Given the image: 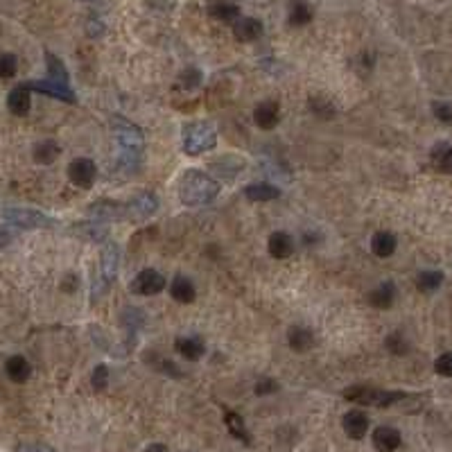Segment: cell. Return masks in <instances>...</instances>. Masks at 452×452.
I'll return each mask as SVG.
<instances>
[{
    "label": "cell",
    "mask_w": 452,
    "mask_h": 452,
    "mask_svg": "<svg viewBox=\"0 0 452 452\" xmlns=\"http://www.w3.org/2000/svg\"><path fill=\"white\" fill-rule=\"evenodd\" d=\"M113 134L120 145V156H118V168L134 175L140 168L143 159V131L134 122L124 120V118H113Z\"/></svg>",
    "instance_id": "cell-1"
},
{
    "label": "cell",
    "mask_w": 452,
    "mask_h": 452,
    "mask_svg": "<svg viewBox=\"0 0 452 452\" xmlns=\"http://www.w3.org/2000/svg\"><path fill=\"white\" fill-rule=\"evenodd\" d=\"M217 195H220V184L208 177L206 172L188 170L179 179V199L186 206H193V208L206 206L215 202Z\"/></svg>",
    "instance_id": "cell-2"
},
{
    "label": "cell",
    "mask_w": 452,
    "mask_h": 452,
    "mask_svg": "<svg viewBox=\"0 0 452 452\" xmlns=\"http://www.w3.org/2000/svg\"><path fill=\"white\" fill-rule=\"evenodd\" d=\"M344 398L350 403L357 405H366V407H392L396 403L405 401L403 392H387V389H376V387H348L344 392Z\"/></svg>",
    "instance_id": "cell-3"
},
{
    "label": "cell",
    "mask_w": 452,
    "mask_h": 452,
    "mask_svg": "<svg viewBox=\"0 0 452 452\" xmlns=\"http://www.w3.org/2000/svg\"><path fill=\"white\" fill-rule=\"evenodd\" d=\"M217 145V134L208 122H193L184 129V152L190 156H199L211 152Z\"/></svg>",
    "instance_id": "cell-4"
},
{
    "label": "cell",
    "mask_w": 452,
    "mask_h": 452,
    "mask_svg": "<svg viewBox=\"0 0 452 452\" xmlns=\"http://www.w3.org/2000/svg\"><path fill=\"white\" fill-rule=\"evenodd\" d=\"M3 215L12 226H16V229H25V231L54 226V222L48 215H43L41 211H34V208H7Z\"/></svg>",
    "instance_id": "cell-5"
},
{
    "label": "cell",
    "mask_w": 452,
    "mask_h": 452,
    "mask_svg": "<svg viewBox=\"0 0 452 452\" xmlns=\"http://www.w3.org/2000/svg\"><path fill=\"white\" fill-rule=\"evenodd\" d=\"M166 283L168 280L163 278L156 269H143L129 283V292L138 294V296H154L166 289Z\"/></svg>",
    "instance_id": "cell-6"
},
{
    "label": "cell",
    "mask_w": 452,
    "mask_h": 452,
    "mask_svg": "<svg viewBox=\"0 0 452 452\" xmlns=\"http://www.w3.org/2000/svg\"><path fill=\"white\" fill-rule=\"evenodd\" d=\"M97 177V168L90 159H75L70 161L68 166V179L75 184L77 188H90L95 184Z\"/></svg>",
    "instance_id": "cell-7"
},
{
    "label": "cell",
    "mask_w": 452,
    "mask_h": 452,
    "mask_svg": "<svg viewBox=\"0 0 452 452\" xmlns=\"http://www.w3.org/2000/svg\"><path fill=\"white\" fill-rule=\"evenodd\" d=\"M280 120V106L274 99H262V102L253 108V122H256L260 129L271 131Z\"/></svg>",
    "instance_id": "cell-8"
},
{
    "label": "cell",
    "mask_w": 452,
    "mask_h": 452,
    "mask_svg": "<svg viewBox=\"0 0 452 452\" xmlns=\"http://www.w3.org/2000/svg\"><path fill=\"white\" fill-rule=\"evenodd\" d=\"M129 206V220H145L159 211V199L152 193H138L131 202H127Z\"/></svg>",
    "instance_id": "cell-9"
},
{
    "label": "cell",
    "mask_w": 452,
    "mask_h": 452,
    "mask_svg": "<svg viewBox=\"0 0 452 452\" xmlns=\"http://www.w3.org/2000/svg\"><path fill=\"white\" fill-rule=\"evenodd\" d=\"M341 428L344 432L348 434L350 439H364L366 437V430H369V416L362 412V410H350L344 414V419H341Z\"/></svg>",
    "instance_id": "cell-10"
},
{
    "label": "cell",
    "mask_w": 452,
    "mask_h": 452,
    "mask_svg": "<svg viewBox=\"0 0 452 452\" xmlns=\"http://www.w3.org/2000/svg\"><path fill=\"white\" fill-rule=\"evenodd\" d=\"M401 443H403L401 432L392 428V425H380V428H376L373 448L378 452H396L398 448H401Z\"/></svg>",
    "instance_id": "cell-11"
},
{
    "label": "cell",
    "mask_w": 452,
    "mask_h": 452,
    "mask_svg": "<svg viewBox=\"0 0 452 452\" xmlns=\"http://www.w3.org/2000/svg\"><path fill=\"white\" fill-rule=\"evenodd\" d=\"M25 86L30 90H39V93H45L50 97H57L61 102H75V93H72L70 86H63L57 84V81H50V79H43V81H25Z\"/></svg>",
    "instance_id": "cell-12"
},
{
    "label": "cell",
    "mask_w": 452,
    "mask_h": 452,
    "mask_svg": "<svg viewBox=\"0 0 452 452\" xmlns=\"http://www.w3.org/2000/svg\"><path fill=\"white\" fill-rule=\"evenodd\" d=\"M233 36L238 39L240 43H251L262 36V23L258 18H251V16H240L238 21L233 23Z\"/></svg>",
    "instance_id": "cell-13"
},
{
    "label": "cell",
    "mask_w": 452,
    "mask_h": 452,
    "mask_svg": "<svg viewBox=\"0 0 452 452\" xmlns=\"http://www.w3.org/2000/svg\"><path fill=\"white\" fill-rule=\"evenodd\" d=\"M7 106H9V111H12L14 115H18V118H23V115L30 113V106H32L30 88H27L25 84H21V86H16V88L9 90Z\"/></svg>",
    "instance_id": "cell-14"
},
{
    "label": "cell",
    "mask_w": 452,
    "mask_h": 452,
    "mask_svg": "<svg viewBox=\"0 0 452 452\" xmlns=\"http://www.w3.org/2000/svg\"><path fill=\"white\" fill-rule=\"evenodd\" d=\"M267 247H269L271 258H276V260H285V258H289V256H292V253H294V240H292V235H289V233H285V231H276V233H271V235H269Z\"/></svg>",
    "instance_id": "cell-15"
},
{
    "label": "cell",
    "mask_w": 452,
    "mask_h": 452,
    "mask_svg": "<svg viewBox=\"0 0 452 452\" xmlns=\"http://www.w3.org/2000/svg\"><path fill=\"white\" fill-rule=\"evenodd\" d=\"M366 301L369 305L378 307V310H387V307H392L396 301V285L392 280H385V283H380L376 289H371Z\"/></svg>",
    "instance_id": "cell-16"
},
{
    "label": "cell",
    "mask_w": 452,
    "mask_h": 452,
    "mask_svg": "<svg viewBox=\"0 0 452 452\" xmlns=\"http://www.w3.org/2000/svg\"><path fill=\"white\" fill-rule=\"evenodd\" d=\"M314 12L307 0H292L287 7V23L292 27H305L307 23H312Z\"/></svg>",
    "instance_id": "cell-17"
},
{
    "label": "cell",
    "mask_w": 452,
    "mask_h": 452,
    "mask_svg": "<svg viewBox=\"0 0 452 452\" xmlns=\"http://www.w3.org/2000/svg\"><path fill=\"white\" fill-rule=\"evenodd\" d=\"M287 344L294 353H307L314 346V332L303 328V325H294L287 332Z\"/></svg>",
    "instance_id": "cell-18"
},
{
    "label": "cell",
    "mask_w": 452,
    "mask_h": 452,
    "mask_svg": "<svg viewBox=\"0 0 452 452\" xmlns=\"http://www.w3.org/2000/svg\"><path fill=\"white\" fill-rule=\"evenodd\" d=\"M170 296L177 303H193L197 296V289L193 285V280L186 276H175V280L170 283Z\"/></svg>",
    "instance_id": "cell-19"
},
{
    "label": "cell",
    "mask_w": 452,
    "mask_h": 452,
    "mask_svg": "<svg viewBox=\"0 0 452 452\" xmlns=\"http://www.w3.org/2000/svg\"><path fill=\"white\" fill-rule=\"evenodd\" d=\"M5 373L12 382H27V378L32 376V366L23 355H12L5 362Z\"/></svg>",
    "instance_id": "cell-20"
},
{
    "label": "cell",
    "mask_w": 452,
    "mask_h": 452,
    "mask_svg": "<svg viewBox=\"0 0 452 452\" xmlns=\"http://www.w3.org/2000/svg\"><path fill=\"white\" fill-rule=\"evenodd\" d=\"M175 348L181 357H186L188 362H197V360H202L204 355V341L199 339V337H177L175 341Z\"/></svg>",
    "instance_id": "cell-21"
},
{
    "label": "cell",
    "mask_w": 452,
    "mask_h": 452,
    "mask_svg": "<svg viewBox=\"0 0 452 452\" xmlns=\"http://www.w3.org/2000/svg\"><path fill=\"white\" fill-rule=\"evenodd\" d=\"M396 247H398L396 235L389 233V231H378L373 238H371V251H373V256H378V258L394 256Z\"/></svg>",
    "instance_id": "cell-22"
},
{
    "label": "cell",
    "mask_w": 452,
    "mask_h": 452,
    "mask_svg": "<svg viewBox=\"0 0 452 452\" xmlns=\"http://www.w3.org/2000/svg\"><path fill=\"white\" fill-rule=\"evenodd\" d=\"M430 161H432L434 170H439V172H452V145L446 143V140L437 143V145L432 147V152H430Z\"/></svg>",
    "instance_id": "cell-23"
},
{
    "label": "cell",
    "mask_w": 452,
    "mask_h": 452,
    "mask_svg": "<svg viewBox=\"0 0 452 452\" xmlns=\"http://www.w3.org/2000/svg\"><path fill=\"white\" fill-rule=\"evenodd\" d=\"M118 260H120V249H118V244H106V247L102 249V280H104V285H108L115 278Z\"/></svg>",
    "instance_id": "cell-24"
},
{
    "label": "cell",
    "mask_w": 452,
    "mask_h": 452,
    "mask_svg": "<svg viewBox=\"0 0 452 452\" xmlns=\"http://www.w3.org/2000/svg\"><path fill=\"white\" fill-rule=\"evenodd\" d=\"M244 197H247L249 202H271V199L280 197V190L276 186L260 181V184H251L244 188Z\"/></svg>",
    "instance_id": "cell-25"
},
{
    "label": "cell",
    "mask_w": 452,
    "mask_h": 452,
    "mask_svg": "<svg viewBox=\"0 0 452 452\" xmlns=\"http://www.w3.org/2000/svg\"><path fill=\"white\" fill-rule=\"evenodd\" d=\"M208 14L222 23H235L240 18V7L229 3V0H217V3L208 7Z\"/></svg>",
    "instance_id": "cell-26"
},
{
    "label": "cell",
    "mask_w": 452,
    "mask_h": 452,
    "mask_svg": "<svg viewBox=\"0 0 452 452\" xmlns=\"http://www.w3.org/2000/svg\"><path fill=\"white\" fill-rule=\"evenodd\" d=\"M145 362L154 369V371H159V373L163 376H170V378H181V371L179 366L175 364L172 360L168 357H163L159 355V353H145Z\"/></svg>",
    "instance_id": "cell-27"
},
{
    "label": "cell",
    "mask_w": 452,
    "mask_h": 452,
    "mask_svg": "<svg viewBox=\"0 0 452 452\" xmlns=\"http://www.w3.org/2000/svg\"><path fill=\"white\" fill-rule=\"evenodd\" d=\"M59 152V145L54 140H41L34 145V161L41 163V166H50V163L57 161Z\"/></svg>",
    "instance_id": "cell-28"
},
{
    "label": "cell",
    "mask_w": 452,
    "mask_h": 452,
    "mask_svg": "<svg viewBox=\"0 0 452 452\" xmlns=\"http://www.w3.org/2000/svg\"><path fill=\"white\" fill-rule=\"evenodd\" d=\"M416 285H419L421 292H437V289L443 285V274L441 271H434V269H428V271H421L419 278H416Z\"/></svg>",
    "instance_id": "cell-29"
},
{
    "label": "cell",
    "mask_w": 452,
    "mask_h": 452,
    "mask_svg": "<svg viewBox=\"0 0 452 452\" xmlns=\"http://www.w3.org/2000/svg\"><path fill=\"white\" fill-rule=\"evenodd\" d=\"M224 421H226V428H229V432L233 434L235 439H240V441H244V443H251L249 432H247V428H244V421L240 419V414H235V412H226Z\"/></svg>",
    "instance_id": "cell-30"
},
{
    "label": "cell",
    "mask_w": 452,
    "mask_h": 452,
    "mask_svg": "<svg viewBox=\"0 0 452 452\" xmlns=\"http://www.w3.org/2000/svg\"><path fill=\"white\" fill-rule=\"evenodd\" d=\"M385 346H387L389 353H392V355H398V357L407 355V350H410V344H407V339L403 337L401 332H392V334H389L387 341H385Z\"/></svg>",
    "instance_id": "cell-31"
},
{
    "label": "cell",
    "mask_w": 452,
    "mask_h": 452,
    "mask_svg": "<svg viewBox=\"0 0 452 452\" xmlns=\"http://www.w3.org/2000/svg\"><path fill=\"white\" fill-rule=\"evenodd\" d=\"M77 231L81 235H86L88 240H93V242H102L106 238V226L102 224H95V222H88V224H79L77 226Z\"/></svg>",
    "instance_id": "cell-32"
},
{
    "label": "cell",
    "mask_w": 452,
    "mask_h": 452,
    "mask_svg": "<svg viewBox=\"0 0 452 452\" xmlns=\"http://www.w3.org/2000/svg\"><path fill=\"white\" fill-rule=\"evenodd\" d=\"M18 70V61L14 54L0 52V79H12Z\"/></svg>",
    "instance_id": "cell-33"
},
{
    "label": "cell",
    "mask_w": 452,
    "mask_h": 452,
    "mask_svg": "<svg viewBox=\"0 0 452 452\" xmlns=\"http://www.w3.org/2000/svg\"><path fill=\"white\" fill-rule=\"evenodd\" d=\"M432 113L441 122H452V99H437L432 104Z\"/></svg>",
    "instance_id": "cell-34"
},
{
    "label": "cell",
    "mask_w": 452,
    "mask_h": 452,
    "mask_svg": "<svg viewBox=\"0 0 452 452\" xmlns=\"http://www.w3.org/2000/svg\"><path fill=\"white\" fill-rule=\"evenodd\" d=\"M90 385H93L95 392H106V387H108V369L104 364H97L93 369V376H90Z\"/></svg>",
    "instance_id": "cell-35"
},
{
    "label": "cell",
    "mask_w": 452,
    "mask_h": 452,
    "mask_svg": "<svg viewBox=\"0 0 452 452\" xmlns=\"http://www.w3.org/2000/svg\"><path fill=\"white\" fill-rule=\"evenodd\" d=\"M434 371L443 378H452V350L443 353V355L437 357V362H434Z\"/></svg>",
    "instance_id": "cell-36"
},
{
    "label": "cell",
    "mask_w": 452,
    "mask_h": 452,
    "mask_svg": "<svg viewBox=\"0 0 452 452\" xmlns=\"http://www.w3.org/2000/svg\"><path fill=\"white\" fill-rule=\"evenodd\" d=\"M181 81L184 84L181 86H186V88H195L202 84V72H199L197 68H186L184 72H181Z\"/></svg>",
    "instance_id": "cell-37"
},
{
    "label": "cell",
    "mask_w": 452,
    "mask_h": 452,
    "mask_svg": "<svg viewBox=\"0 0 452 452\" xmlns=\"http://www.w3.org/2000/svg\"><path fill=\"white\" fill-rule=\"evenodd\" d=\"M278 389V382L276 380H271V378H260L256 387H253V392H256L258 396H267V394H274Z\"/></svg>",
    "instance_id": "cell-38"
},
{
    "label": "cell",
    "mask_w": 452,
    "mask_h": 452,
    "mask_svg": "<svg viewBox=\"0 0 452 452\" xmlns=\"http://www.w3.org/2000/svg\"><path fill=\"white\" fill-rule=\"evenodd\" d=\"M310 108L312 111L319 115V118H325V115H330L332 113V104L330 102H325V99H310Z\"/></svg>",
    "instance_id": "cell-39"
},
{
    "label": "cell",
    "mask_w": 452,
    "mask_h": 452,
    "mask_svg": "<svg viewBox=\"0 0 452 452\" xmlns=\"http://www.w3.org/2000/svg\"><path fill=\"white\" fill-rule=\"evenodd\" d=\"M18 452H54L48 446H39V443H23L18 446Z\"/></svg>",
    "instance_id": "cell-40"
},
{
    "label": "cell",
    "mask_w": 452,
    "mask_h": 452,
    "mask_svg": "<svg viewBox=\"0 0 452 452\" xmlns=\"http://www.w3.org/2000/svg\"><path fill=\"white\" fill-rule=\"evenodd\" d=\"M102 30H104V27H102V23H99V21H90L88 23V34L90 36H99V34H102Z\"/></svg>",
    "instance_id": "cell-41"
},
{
    "label": "cell",
    "mask_w": 452,
    "mask_h": 452,
    "mask_svg": "<svg viewBox=\"0 0 452 452\" xmlns=\"http://www.w3.org/2000/svg\"><path fill=\"white\" fill-rule=\"evenodd\" d=\"M143 452H170L168 446H163V443H152V446H147Z\"/></svg>",
    "instance_id": "cell-42"
},
{
    "label": "cell",
    "mask_w": 452,
    "mask_h": 452,
    "mask_svg": "<svg viewBox=\"0 0 452 452\" xmlns=\"http://www.w3.org/2000/svg\"><path fill=\"white\" fill-rule=\"evenodd\" d=\"M9 242H12V233L0 229V247H5V244H9Z\"/></svg>",
    "instance_id": "cell-43"
},
{
    "label": "cell",
    "mask_w": 452,
    "mask_h": 452,
    "mask_svg": "<svg viewBox=\"0 0 452 452\" xmlns=\"http://www.w3.org/2000/svg\"><path fill=\"white\" fill-rule=\"evenodd\" d=\"M88 3H95V0H88Z\"/></svg>",
    "instance_id": "cell-44"
}]
</instances>
